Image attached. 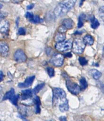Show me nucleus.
<instances>
[{
	"mask_svg": "<svg viewBox=\"0 0 104 121\" xmlns=\"http://www.w3.org/2000/svg\"><path fill=\"white\" fill-rule=\"evenodd\" d=\"M77 0H63L56 6L54 14L57 17L64 16L75 6Z\"/></svg>",
	"mask_w": 104,
	"mask_h": 121,
	"instance_id": "obj_1",
	"label": "nucleus"
},
{
	"mask_svg": "<svg viewBox=\"0 0 104 121\" xmlns=\"http://www.w3.org/2000/svg\"><path fill=\"white\" fill-rule=\"evenodd\" d=\"M66 100V94L63 89L56 87L53 89V100L52 103L54 106H56Z\"/></svg>",
	"mask_w": 104,
	"mask_h": 121,
	"instance_id": "obj_2",
	"label": "nucleus"
},
{
	"mask_svg": "<svg viewBox=\"0 0 104 121\" xmlns=\"http://www.w3.org/2000/svg\"><path fill=\"white\" fill-rule=\"evenodd\" d=\"M86 45L85 44L83 39L81 38H77L72 42V51L77 54H82L84 52Z\"/></svg>",
	"mask_w": 104,
	"mask_h": 121,
	"instance_id": "obj_3",
	"label": "nucleus"
},
{
	"mask_svg": "<svg viewBox=\"0 0 104 121\" xmlns=\"http://www.w3.org/2000/svg\"><path fill=\"white\" fill-rule=\"evenodd\" d=\"M72 42L73 41L71 39L65 40L62 42L57 43L55 45V48L59 52H65L69 50L72 48Z\"/></svg>",
	"mask_w": 104,
	"mask_h": 121,
	"instance_id": "obj_4",
	"label": "nucleus"
},
{
	"mask_svg": "<svg viewBox=\"0 0 104 121\" xmlns=\"http://www.w3.org/2000/svg\"><path fill=\"white\" fill-rule=\"evenodd\" d=\"M66 87L69 91L74 95H78L81 91L80 87L77 83L72 82L69 79L66 80Z\"/></svg>",
	"mask_w": 104,
	"mask_h": 121,
	"instance_id": "obj_5",
	"label": "nucleus"
},
{
	"mask_svg": "<svg viewBox=\"0 0 104 121\" xmlns=\"http://www.w3.org/2000/svg\"><path fill=\"white\" fill-rule=\"evenodd\" d=\"M64 56L60 53H56L53 55L51 58L50 62L55 67H61L62 66L64 63Z\"/></svg>",
	"mask_w": 104,
	"mask_h": 121,
	"instance_id": "obj_6",
	"label": "nucleus"
},
{
	"mask_svg": "<svg viewBox=\"0 0 104 121\" xmlns=\"http://www.w3.org/2000/svg\"><path fill=\"white\" fill-rule=\"evenodd\" d=\"M13 58L15 60L19 63H22V62H25L26 60L27 57L26 56L25 53L22 50H18L15 52L13 55Z\"/></svg>",
	"mask_w": 104,
	"mask_h": 121,
	"instance_id": "obj_7",
	"label": "nucleus"
},
{
	"mask_svg": "<svg viewBox=\"0 0 104 121\" xmlns=\"http://www.w3.org/2000/svg\"><path fill=\"white\" fill-rule=\"evenodd\" d=\"M9 30V23L8 20L3 19L0 20V33L6 34Z\"/></svg>",
	"mask_w": 104,
	"mask_h": 121,
	"instance_id": "obj_8",
	"label": "nucleus"
},
{
	"mask_svg": "<svg viewBox=\"0 0 104 121\" xmlns=\"http://www.w3.org/2000/svg\"><path fill=\"white\" fill-rule=\"evenodd\" d=\"M9 45L6 42L0 41V54L4 56H6L9 53Z\"/></svg>",
	"mask_w": 104,
	"mask_h": 121,
	"instance_id": "obj_9",
	"label": "nucleus"
},
{
	"mask_svg": "<svg viewBox=\"0 0 104 121\" xmlns=\"http://www.w3.org/2000/svg\"><path fill=\"white\" fill-rule=\"evenodd\" d=\"M35 79V76H31V77H28L26 79L25 82L22 83H19L18 86L21 88H25V87H28L30 86L33 83V81Z\"/></svg>",
	"mask_w": 104,
	"mask_h": 121,
	"instance_id": "obj_10",
	"label": "nucleus"
},
{
	"mask_svg": "<svg viewBox=\"0 0 104 121\" xmlns=\"http://www.w3.org/2000/svg\"><path fill=\"white\" fill-rule=\"evenodd\" d=\"M62 25L64 26L67 30H70L73 28L74 26V22L70 18H65L62 20Z\"/></svg>",
	"mask_w": 104,
	"mask_h": 121,
	"instance_id": "obj_11",
	"label": "nucleus"
},
{
	"mask_svg": "<svg viewBox=\"0 0 104 121\" xmlns=\"http://www.w3.org/2000/svg\"><path fill=\"white\" fill-rule=\"evenodd\" d=\"M20 110V114L22 115L23 116H30L31 115V110L29 108H28L26 106H20L19 108Z\"/></svg>",
	"mask_w": 104,
	"mask_h": 121,
	"instance_id": "obj_12",
	"label": "nucleus"
},
{
	"mask_svg": "<svg viewBox=\"0 0 104 121\" xmlns=\"http://www.w3.org/2000/svg\"><path fill=\"white\" fill-rule=\"evenodd\" d=\"M15 91H14V89L13 88H12L10 91H9L7 92L5 94L3 100H10V101H11L12 99L13 98V97L15 96Z\"/></svg>",
	"mask_w": 104,
	"mask_h": 121,
	"instance_id": "obj_13",
	"label": "nucleus"
},
{
	"mask_svg": "<svg viewBox=\"0 0 104 121\" xmlns=\"http://www.w3.org/2000/svg\"><path fill=\"white\" fill-rule=\"evenodd\" d=\"M58 106H59V109H60L61 112H65V111H68L69 108L68 100L67 99L65 100H64L62 103H61V104H60Z\"/></svg>",
	"mask_w": 104,
	"mask_h": 121,
	"instance_id": "obj_14",
	"label": "nucleus"
},
{
	"mask_svg": "<svg viewBox=\"0 0 104 121\" xmlns=\"http://www.w3.org/2000/svg\"><path fill=\"white\" fill-rule=\"evenodd\" d=\"M84 43L87 45H92L94 43V39L91 35H86L83 39Z\"/></svg>",
	"mask_w": 104,
	"mask_h": 121,
	"instance_id": "obj_15",
	"label": "nucleus"
},
{
	"mask_svg": "<svg viewBox=\"0 0 104 121\" xmlns=\"http://www.w3.org/2000/svg\"><path fill=\"white\" fill-rule=\"evenodd\" d=\"M90 73L92 75V77L94 80H98L102 76V73L100 72H99L97 70L95 69H92L90 70Z\"/></svg>",
	"mask_w": 104,
	"mask_h": 121,
	"instance_id": "obj_16",
	"label": "nucleus"
},
{
	"mask_svg": "<svg viewBox=\"0 0 104 121\" xmlns=\"http://www.w3.org/2000/svg\"><path fill=\"white\" fill-rule=\"evenodd\" d=\"M66 37L64 34H61V33H59V34H56L55 37V40L56 42L57 43H60V42H62L64 41Z\"/></svg>",
	"mask_w": 104,
	"mask_h": 121,
	"instance_id": "obj_17",
	"label": "nucleus"
},
{
	"mask_svg": "<svg viewBox=\"0 0 104 121\" xmlns=\"http://www.w3.org/2000/svg\"><path fill=\"white\" fill-rule=\"evenodd\" d=\"M80 89L81 90H85L88 87V83L86 81V79L84 77H82L80 80Z\"/></svg>",
	"mask_w": 104,
	"mask_h": 121,
	"instance_id": "obj_18",
	"label": "nucleus"
},
{
	"mask_svg": "<svg viewBox=\"0 0 104 121\" xmlns=\"http://www.w3.org/2000/svg\"><path fill=\"white\" fill-rule=\"evenodd\" d=\"M85 18H86V15L84 14V13H82L81 14L78 18V28H82L83 26V24H84V21L85 20Z\"/></svg>",
	"mask_w": 104,
	"mask_h": 121,
	"instance_id": "obj_19",
	"label": "nucleus"
},
{
	"mask_svg": "<svg viewBox=\"0 0 104 121\" xmlns=\"http://www.w3.org/2000/svg\"><path fill=\"white\" fill-rule=\"evenodd\" d=\"M45 86V83H40V84H37L36 87H34V89L33 91V93L34 94H37Z\"/></svg>",
	"mask_w": 104,
	"mask_h": 121,
	"instance_id": "obj_20",
	"label": "nucleus"
},
{
	"mask_svg": "<svg viewBox=\"0 0 104 121\" xmlns=\"http://www.w3.org/2000/svg\"><path fill=\"white\" fill-rule=\"evenodd\" d=\"M33 104H34V100H33L31 98L25 100H22V104L25 106H31L33 105Z\"/></svg>",
	"mask_w": 104,
	"mask_h": 121,
	"instance_id": "obj_21",
	"label": "nucleus"
},
{
	"mask_svg": "<svg viewBox=\"0 0 104 121\" xmlns=\"http://www.w3.org/2000/svg\"><path fill=\"white\" fill-rule=\"evenodd\" d=\"M99 25H100L99 22L98 20L96 19L95 18L92 21V22H91V28H93V29H97V28L99 26Z\"/></svg>",
	"mask_w": 104,
	"mask_h": 121,
	"instance_id": "obj_22",
	"label": "nucleus"
},
{
	"mask_svg": "<svg viewBox=\"0 0 104 121\" xmlns=\"http://www.w3.org/2000/svg\"><path fill=\"white\" fill-rule=\"evenodd\" d=\"M22 95H27L28 97H31L32 95H33V91L31 90V89H25V90L22 91Z\"/></svg>",
	"mask_w": 104,
	"mask_h": 121,
	"instance_id": "obj_23",
	"label": "nucleus"
},
{
	"mask_svg": "<svg viewBox=\"0 0 104 121\" xmlns=\"http://www.w3.org/2000/svg\"><path fill=\"white\" fill-rule=\"evenodd\" d=\"M47 70L48 73L50 77H53L55 76V70L53 68L50 67H48Z\"/></svg>",
	"mask_w": 104,
	"mask_h": 121,
	"instance_id": "obj_24",
	"label": "nucleus"
},
{
	"mask_svg": "<svg viewBox=\"0 0 104 121\" xmlns=\"http://www.w3.org/2000/svg\"><path fill=\"white\" fill-rule=\"evenodd\" d=\"M40 20H40V18H39V17L38 15H34L33 18L30 22L33 23H38L40 22Z\"/></svg>",
	"mask_w": 104,
	"mask_h": 121,
	"instance_id": "obj_25",
	"label": "nucleus"
},
{
	"mask_svg": "<svg viewBox=\"0 0 104 121\" xmlns=\"http://www.w3.org/2000/svg\"><path fill=\"white\" fill-rule=\"evenodd\" d=\"M78 60L80 64V65H83V66L86 65V64H87V63H88L87 60H86L85 58H83V57H80V58H78Z\"/></svg>",
	"mask_w": 104,
	"mask_h": 121,
	"instance_id": "obj_26",
	"label": "nucleus"
},
{
	"mask_svg": "<svg viewBox=\"0 0 104 121\" xmlns=\"http://www.w3.org/2000/svg\"><path fill=\"white\" fill-rule=\"evenodd\" d=\"M20 97V95H15V96L13 97V99H12V100H11V102L12 103V104L15 106L17 105V102H18V100Z\"/></svg>",
	"mask_w": 104,
	"mask_h": 121,
	"instance_id": "obj_27",
	"label": "nucleus"
},
{
	"mask_svg": "<svg viewBox=\"0 0 104 121\" xmlns=\"http://www.w3.org/2000/svg\"><path fill=\"white\" fill-rule=\"evenodd\" d=\"M58 32L60 33H61V34H64V33H65L67 31V29L64 26L61 25V26H60L58 29Z\"/></svg>",
	"mask_w": 104,
	"mask_h": 121,
	"instance_id": "obj_28",
	"label": "nucleus"
},
{
	"mask_svg": "<svg viewBox=\"0 0 104 121\" xmlns=\"http://www.w3.org/2000/svg\"><path fill=\"white\" fill-rule=\"evenodd\" d=\"M34 103L36 105H39V106L40 105L41 102H40V98H39L38 96H36V97H35V98H34Z\"/></svg>",
	"mask_w": 104,
	"mask_h": 121,
	"instance_id": "obj_29",
	"label": "nucleus"
},
{
	"mask_svg": "<svg viewBox=\"0 0 104 121\" xmlns=\"http://www.w3.org/2000/svg\"><path fill=\"white\" fill-rule=\"evenodd\" d=\"M18 34L19 35H24L26 34V30L24 28H20L18 29Z\"/></svg>",
	"mask_w": 104,
	"mask_h": 121,
	"instance_id": "obj_30",
	"label": "nucleus"
},
{
	"mask_svg": "<svg viewBox=\"0 0 104 121\" xmlns=\"http://www.w3.org/2000/svg\"><path fill=\"white\" fill-rule=\"evenodd\" d=\"M47 20L48 21L53 20L54 19V18H55V14H53V13H51V12H49L47 15Z\"/></svg>",
	"mask_w": 104,
	"mask_h": 121,
	"instance_id": "obj_31",
	"label": "nucleus"
},
{
	"mask_svg": "<svg viewBox=\"0 0 104 121\" xmlns=\"http://www.w3.org/2000/svg\"><path fill=\"white\" fill-rule=\"evenodd\" d=\"M26 17L28 18V19H29V20L30 21L32 20V18H33V17H34V15L33 14V13H31V12H26V15H25Z\"/></svg>",
	"mask_w": 104,
	"mask_h": 121,
	"instance_id": "obj_32",
	"label": "nucleus"
},
{
	"mask_svg": "<svg viewBox=\"0 0 104 121\" xmlns=\"http://www.w3.org/2000/svg\"><path fill=\"white\" fill-rule=\"evenodd\" d=\"M97 86L99 87V88L100 89L101 91L104 94V83H102V82H100V81H99V82H98V83H97Z\"/></svg>",
	"mask_w": 104,
	"mask_h": 121,
	"instance_id": "obj_33",
	"label": "nucleus"
},
{
	"mask_svg": "<svg viewBox=\"0 0 104 121\" xmlns=\"http://www.w3.org/2000/svg\"><path fill=\"white\" fill-rule=\"evenodd\" d=\"M53 49H52L51 47H47L46 48V53H47V55H48V56L52 55V53H53Z\"/></svg>",
	"mask_w": 104,
	"mask_h": 121,
	"instance_id": "obj_34",
	"label": "nucleus"
},
{
	"mask_svg": "<svg viewBox=\"0 0 104 121\" xmlns=\"http://www.w3.org/2000/svg\"><path fill=\"white\" fill-rule=\"evenodd\" d=\"M35 111L36 114H39L40 112V108L39 105H36L35 107Z\"/></svg>",
	"mask_w": 104,
	"mask_h": 121,
	"instance_id": "obj_35",
	"label": "nucleus"
},
{
	"mask_svg": "<svg viewBox=\"0 0 104 121\" xmlns=\"http://www.w3.org/2000/svg\"><path fill=\"white\" fill-rule=\"evenodd\" d=\"M11 1L12 3H15V4H20L23 1V0H11Z\"/></svg>",
	"mask_w": 104,
	"mask_h": 121,
	"instance_id": "obj_36",
	"label": "nucleus"
},
{
	"mask_svg": "<svg viewBox=\"0 0 104 121\" xmlns=\"http://www.w3.org/2000/svg\"><path fill=\"white\" fill-rule=\"evenodd\" d=\"M34 4H33V3L28 5V6H27V10H31V9H32L33 8H34Z\"/></svg>",
	"mask_w": 104,
	"mask_h": 121,
	"instance_id": "obj_37",
	"label": "nucleus"
},
{
	"mask_svg": "<svg viewBox=\"0 0 104 121\" xmlns=\"http://www.w3.org/2000/svg\"><path fill=\"white\" fill-rule=\"evenodd\" d=\"M5 17H6V15H5L4 13H0V20H1L4 19Z\"/></svg>",
	"mask_w": 104,
	"mask_h": 121,
	"instance_id": "obj_38",
	"label": "nucleus"
},
{
	"mask_svg": "<svg viewBox=\"0 0 104 121\" xmlns=\"http://www.w3.org/2000/svg\"><path fill=\"white\" fill-rule=\"evenodd\" d=\"M64 56L67 57V58H71L72 56V53H67L64 54Z\"/></svg>",
	"mask_w": 104,
	"mask_h": 121,
	"instance_id": "obj_39",
	"label": "nucleus"
},
{
	"mask_svg": "<svg viewBox=\"0 0 104 121\" xmlns=\"http://www.w3.org/2000/svg\"><path fill=\"white\" fill-rule=\"evenodd\" d=\"M3 78H4V75H3V73L1 71L0 72V82H1L3 80Z\"/></svg>",
	"mask_w": 104,
	"mask_h": 121,
	"instance_id": "obj_40",
	"label": "nucleus"
},
{
	"mask_svg": "<svg viewBox=\"0 0 104 121\" xmlns=\"http://www.w3.org/2000/svg\"><path fill=\"white\" fill-rule=\"evenodd\" d=\"M59 119H60V120L61 121H67L66 117H65V116H61Z\"/></svg>",
	"mask_w": 104,
	"mask_h": 121,
	"instance_id": "obj_41",
	"label": "nucleus"
},
{
	"mask_svg": "<svg viewBox=\"0 0 104 121\" xmlns=\"http://www.w3.org/2000/svg\"><path fill=\"white\" fill-rule=\"evenodd\" d=\"M100 17L101 18L102 20L104 22V12H100V14H99Z\"/></svg>",
	"mask_w": 104,
	"mask_h": 121,
	"instance_id": "obj_42",
	"label": "nucleus"
},
{
	"mask_svg": "<svg viewBox=\"0 0 104 121\" xmlns=\"http://www.w3.org/2000/svg\"><path fill=\"white\" fill-rule=\"evenodd\" d=\"M99 11H100V12H104V6H102L101 8H100Z\"/></svg>",
	"mask_w": 104,
	"mask_h": 121,
	"instance_id": "obj_43",
	"label": "nucleus"
},
{
	"mask_svg": "<svg viewBox=\"0 0 104 121\" xmlns=\"http://www.w3.org/2000/svg\"><path fill=\"white\" fill-rule=\"evenodd\" d=\"M82 33H83V32H80V31H76L74 34H82Z\"/></svg>",
	"mask_w": 104,
	"mask_h": 121,
	"instance_id": "obj_44",
	"label": "nucleus"
},
{
	"mask_svg": "<svg viewBox=\"0 0 104 121\" xmlns=\"http://www.w3.org/2000/svg\"><path fill=\"white\" fill-rule=\"evenodd\" d=\"M84 1H85V0H81L80 3V6H82V5L83 4V2H84Z\"/></svg>",
	"mask_w": 104,
	"mask_h": 121,
	"instance_id": "obj_45",
	"label": "nucleus"
},
{
	"mask_svg": "<svg viewBox=\"0 0 104 121\" xmlns=\"http://www.w3.org/2000/svg\"><path fill=\"white\" fill-rule=\"evenodd\" d=\"M0 1H3V2H6V3H8V2L10 1V0H0Z\"/></svg>",
	"mask_w": 104,
	"mask_h": 121,
	"instance_id": "obj_46",
	"label": "nucleus"
},
{
	"mask_svg": "<svg viewBox=\"0 0 104 121\" xmlns=\"http://www.w3.org/2000/svg\"><path fill=\"white\" fill-rule=\"evenodd\" d=\"M18 20H19V18H17V26H18Z\"/></svg>",
	"mask_w": 104,
	"mask_h": 121,
	"instance_id": "obj_47",
	"label": "nucleus"
},
{
	"mask_svg": "<svg viewBox=\"0 0 104 121\" xmlns=\"http://www.w3.org/2000/svg\"><path fill=\"white\" fill-rule=\"evenodd\" d=\"M2 8H3V4H1V3H0V9H1Z\"/></svg>",
	"mask_w": 104,
	"mask_h": 121,
	"instance_id": "obj_48",
	"label": "nucleus"
},
{
	"mask_svg": "<svg viewBox=\"0 0 104 121\" xmlns=\"http://www.w3.org/2000/svg\"><path fill=\"white\" fill-rule=\"evenodd\" d=\"M1 91H2V87L0 86V93L1 92Z\"/></svg>",
	"mask_w": 104,
	"mask_h": 121,
	"instance_id": "obj_49",
	"label": "nucleus"
},
{
	"mask_svg": "<svg viewBox=\"0 0 104 121\" xmlns=\"http://www.w3.org/2000/svg\"><path fill=\"white\" fill-rule=\"evenodd\" d=\"M23 121H27V120H25V119H23Z\"/></svg>",
	"mask_w": 104,
	"mask_h": 121,
	"instance_id": "obj_50",
	"label": "nucleus"
},
{
	"mask_svg": "<svg viewBox=\"0 0 104 121\" xmlns=\"http://www.w3.org/2000/svg\"></svg>",
	"mask_w": 104,
	"mask_h": 121,
	"instance_id": "obj_51",
	"label": "nucleus"
},
{
	"mask_svg": "<svg viewBox=\"0 0 104 121\" xmlns=\"http://www.w3.org/2000/svg\"><path fill=\"white\" fill-rule=\"evenodd\" d=\"M103 110H104V109H103Z\"/></svg>",
	"mask_w": 104,
	"mask_h": 121,
	"instance_id": "obj_52",
	"label": "nucleus"
},
{
	"mask_svg": "<svg viewBox=\"0 0 104 121\" xmlns=\"http://www.w3.org/2000/svg\"></svg>",
	"mask_w": 104,
	"mask_h": 121,
	"instance_id": "obj_53",
	"label": "nucleus"
}]
</instances>
